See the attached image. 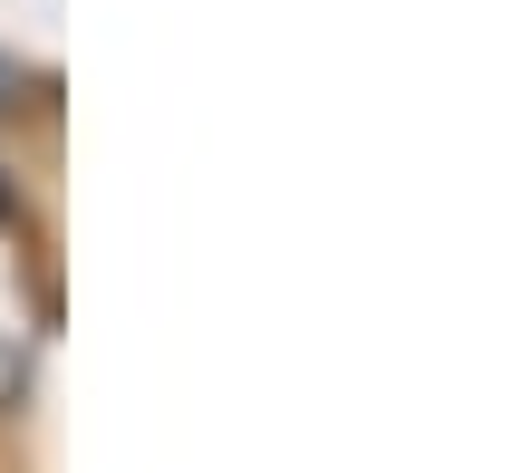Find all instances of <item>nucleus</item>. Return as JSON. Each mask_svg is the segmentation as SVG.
Wrapping results in <instances>:
<instances>
[{
  "mask_svg": "<svg viewBox=\"0 0 512 473\" xmlns=\"http://www.w3.org/2000/svg\"><path fill=\"white\" fill-rule=\"evenodd\" d=\"M0 223H10V194H0Z\"/></svg>",
  "mask_w": 512,
  "mask_h": 473,
  "instance_id": "2",
  "label": "nucleus"
},
{
  "mask_svg": "<svg viewBox=\"0 0 512 473\" xmlns=\"http://www.w3.org/2000/svg\"><path fill=\"white\" fill-rule=\"evenodd\" d=\"M10 87H20V78H10V68H0V107H10Z\"/></svg>",
  "mask_w": 512,
  "mask_h": 473,
  "instance_id": "1",
  "label": "nucleus"
}]
</instances>
